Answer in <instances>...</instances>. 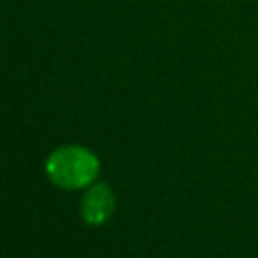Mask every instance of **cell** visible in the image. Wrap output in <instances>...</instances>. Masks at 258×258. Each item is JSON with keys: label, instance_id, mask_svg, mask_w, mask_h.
<instances>
[{"label": "cell", "instance_id": "2", "mask_svg": "<svg viewBox=\"0 0 258 258\" xmlns=\"http://www.w3.org/2000/svg\"><path fill=\"white\" fill-rule=\"evenodd\" d=\"M113 208H115V196L107 183L93 185L81 202L83 218L87 224H93V226L103 224L113 214Z\"/></svg>", "mask_w": 258, "mask_h": 258}, {"label": "cell", "instance_id": "1", "mask_svg": "<svg viewBox=\"0 0 258 258\" xmlns=\"http://www.w3.org/2000/svg\"><path fill=\"white\" fill-rule=\"evenodd\" d=\"M48 177L64 189H79L91 183L99 173V159L81 145H64L54 149L46 159Z\"/></svg>", "mask_w": 258, "mask_h": 258}]
</instances>
